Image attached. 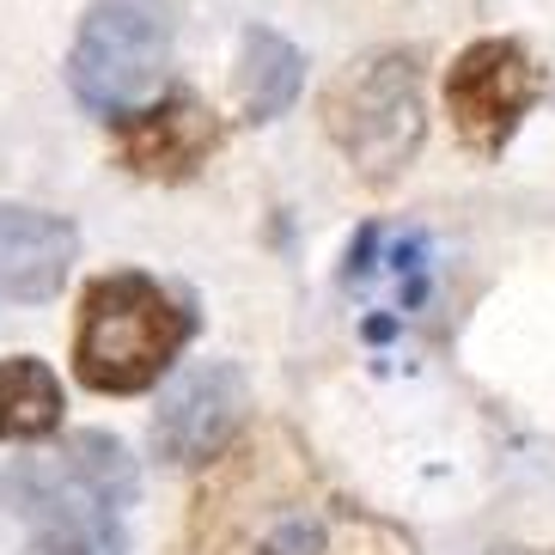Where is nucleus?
<instances>
[{
    "label": "nucleus",
    "instance_id": "8",
    "mask_svg": "<svg viewBox=\"0 0 555 555\" xmlns=\"http://www.w3.org/2000/svg\"><path fill=\"white\" fill-rule=\"evenodd\" d=\"M250 422V385L232 360H196L153 409V452L165 464H214Z\"/></svg>",
    "mask_w": 555,
    "mask_h": 555
},
{
    "label": "nucleus",
    "instance_id": "5",
    "mask_svg": "<svg viewBox=\"0 0 555 555\" xmlns=\"http://www.w3.org/2000/svg\"><path fill=\"white\" fill-rule=\"evenodd\" d=\"M178 50V0H92L67 50V92L99 116L165 92Z\"/></svg>",
    "mask_w": 555,
    "mask_h": 555
},
{
    "label": "nucleus",
    "instance_id": "10",
    "mask_svg": "<svg viewBox=\"0 0 555 555\" xmlns=\"http://www.w3.org/2000/svg\"><path fill=\"white\" fill-rule=\"evenodd\" d=\"M306 92V55L269 25H250L238 37V62H232V99L245 122H275L287 116Z\"/></svg>",
    "mask_w": 555,
    "mask_h": 555
},
{
    "label": "nucleus",
    "instance_id": "12",
    "mask_svg": "<svg viewBox=\"0 0 555 555\" xmlns=\"http://www.w3.org/2000/svg\"><path fill=\"white\" fill-rule=\"evenodd\" d=\"M506 555H531V550H506Z\"/></svg>",
    "mask_w": 555,
    "mask_h": 555
},
{
    "label": "nucleus",
    "instance_id": "1",
    "mask_svg": "<svg viewBox=\"0 0 555 555\" xmlns=\"http://www.w3.org/2000/svg\"><path fill=\"white\" fill-rule=\"evenodd\" d=\"M196 555H415L409 531L366 513L287 434L232 440L196 494Z\"/></svg>",
    "mask_w": 555,
    "mask_h": 555
},
{
    "label": "nucleus",
    "instance_id": "11",
    "mask_svg": "<svg viewBox=\"0 0 555 555\" xmlns=\"http://www.w3.org/2000/svg\"><path fill=\"white\" fill-rule=\"evenodd\" d=\"M62 378L50 373V360L13 354L0 360V440H43L62 427Z\"/></svg>",
    "mask_w": 555,
    "mask_h": 555
},
{
    "label": "nucleus",
    "instance_id": "4",
    "mask_svg": "<svg viewBox=\"0 0 555 555\" xmlns=\"http://www.w3.org/2000/svg\"><path fill=\"white\" fill-rule=\"evenodd\" d=\"M324 134L330 147L354 165L360 178L385 190L422 159L427 141V99H422V55L415 50H373L348 62L324 86Z\"/></svg>",
    "mask_w": 555,
    "mask_h": 555
},
{
    "label": "nucleus",
    "instance_id": "6",
    "mask_svg": "<svg viewBox=\"0 0 555 555\" xmlns=\"http://www.w3.org/2000/svg\"><path fill=\"white\" fill-rule=\"evenodd\" d=\"M543 92L550 80L519 37H476L446 67V116H452L457 141L482 159L513 147L519 122L538 111Z\"/></svg>",
    "mask_w": 555,
    "mask_h": 555
},
{
    "label": "nucleus",
    "instance_id": "9",
    "mask_svg": "<svg viewBox=\"0 0 555 555\" xmlns=\"http://www.w3.org/2000/svg\"><path fill=\"white\" fill-rule=\"evenodd\" d=\"M74 257H80L74 220L0 202V306H43V299H55Z\"/></svg>",
    "mask_w": 555,
    "mask_h": 555
},
{
    "label": "nucleus",
    "instance_id": "7",
    "mask_svg": "<svg viewBox=\"0 0 555 555\" xmlns=\"http://www.w3.org/2000/svg\"><path fill=\"white\" fill-rule=\"evenodd\" d=\"M104 122H111V147L122 171L147 183H190L227 141L220 116L196 92H153L147 104H129Z\"/></svg>",
    "mask_w": 555,
    "mask_h": 555
},
{
    "label": "nucleus",
    "instance_id": "2",
    "mask_svg": "<svg viewBox=\"0 0 555 555\" xmlns=\"http://www.w3.org/2000/svg\"><path fill=\"white\" fill-rule=\"evenodd\" d=\"M0 489L18 519H31L25 555H122L116 513L134 506L141 470L122 440L86 427L43 457H18Z\"/></svg>",
    "mask_w": 555,
    "mask_h": 555
},
{
    "label": "nucleus",
    "instance_id": "3",
    "mask_svg": "<svg viewBox=\"0 0 555 555\" xmlns=\"http://www.w3.org/2000/svg\"><path fill=\"white\" fill-rule=\"evenodd\" d=\"M196 336V306L141 269H111L86 287L74 324V378L99 397L153 391Z\"/></svg>",
    "mask_w": 555,
    "mask_h": 555
}]
</instances>
